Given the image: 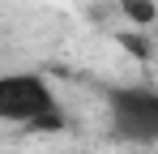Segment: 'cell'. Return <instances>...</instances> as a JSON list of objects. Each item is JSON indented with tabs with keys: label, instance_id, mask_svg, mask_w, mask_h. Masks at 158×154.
Masks as SVG:
<instances>
[{
	"label": "cell",
	"instance_id": "cell-2",
	"mask_svg": "<svg viewBox=\"0 0 158 154\" xmlns=\"http://www.w3.org/2000/svg\"><path fill=\"white\" fill-rule=\"evenodd\" d=\"M103 124L111 141L124 146H154L158 141V86L145 81H103Z\"/></svg>",
	"mask_w": 158,
	"mask_h": 154
},
{
	"label": "cell",
	"instance_id": "cell-3",
	"mask_svg": "<svg viewBox=\"0 0 158 154\" xmlns=\"http://www.w3.org/2000/svg\"><path fill=\"white\" fill-rule=\"evenodd\" d=\"M124 13L132 22H154V4L150 0H124Z\"/></svg>",
	"mask_w": 158,
	"mask_h": 154
},
{
	"label": "cell",
	"instance_id": "cell-1",
	"mask_svg": "<svg viewBox=\"0 0 158 154\" xmlns=\"http://www.w3.org/2000/svg\"><path fill=\"white\" fill-rule=\"evenodd\" d=\"M0 124L26 128V133H64L69 111L43 73L4 69L0 73Z\"/></svg>",
	"mask_w": 158,
	"mask_h": 154
}]
</instances>
